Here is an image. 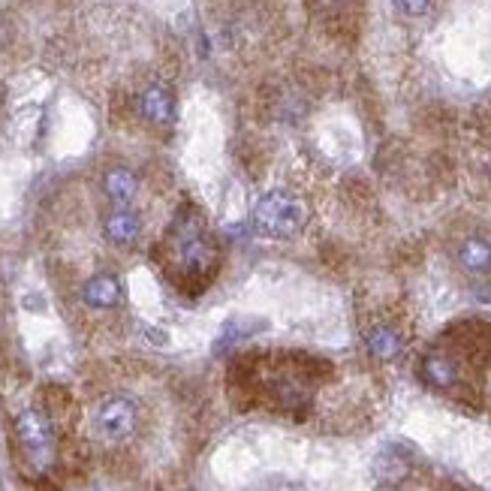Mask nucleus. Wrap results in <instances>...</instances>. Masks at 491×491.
<instances>
[{"mask_svg":"<svg viewBox=\"0 0 491 491\" xmlns=\"http://www.w3.org/2000/svg\"><path fill=\"white\" fill-rule=\"evenodd\" d=\"M251 223L263 238H296L307 227V202L289 190H269L256 199Z\"/></svg>","mask_w":491,"mask_h":491,"instance_id":"f03ea898","label":"nucleus"},{"mask_svg":"<svg viewBox=\"0 0 491 491\" xmlns=\"http://www.w3.org/2000/svg\"><path fill=\"white\" fill-rule=\"evenodd\" d=\"M459 263L464 265V271L486 274L491 269V245L486 238H468L459 247Z\"/></svg>","mask_w":491,"mask_h":491,"instance_id":"9b49d317","label":"nucleus"},{"mask_svg":"<svg viewBox=\"0 0 491 491\" xmlns=\"http://www.w3.org/2000/svg\"><path fill=\"white\" fill-rule=\"evenodd\" d=\"M160 263L169 280L185 293H199L220 269V247L196 208H181L166 229Z\"/></svg>","mask_w":491,"mask_h":491,"instance_id":"f257e3e1","label":"nucleus"},{"mask_svg":"<svg viewBox=\"0 0 491 491\" xmlns=\"http://www.w3.org/2000/svg\"><path fill=\"white\" fill-rule=\"evenodd\" d=\"M15 437H19V446L33 473L52 470V464L57 461V440L46 413L33 410V407L22 410L15 419Z\"/></svg>","mask_w":491,"mask_h":491,"instance_id":"7ed1b4c3","label":"nucleus"},{"mask_svg":"<svg viewBox=\"0 0 491 491\" xmlns=\"http://www.w3.org/2000/svg\"><path fill=\"white\" fill-rule=\"evenodd\" d=\"M395 10L407 19H422L431 10V0H395Z\"/></svg>","mask_w":491,"mask_h":491,"instance_id":"f8f14e48","label":"nucleus"},{"mask_svg":"<svg viewBox=\"0 0 491 491\" xmlns=\"http://www.w3.org/2000/svg\"><path fill=\"white\" fill-rule=\"evenodd\" d=\"M365 344H368V353L380 362H392L401 356L404 349V338L398 335L392 326H374L365 335Z\"/></svg>","mask_w":491,"mask_h":491,"instance_id":"1a4fd4ad","label":"nucleus"},{"mask_svg":"<svg viewBox=\"0 0 491 491\" xmlns=\"http://www.w3.org/2000/svg\"><path fill=\"white\" fill-rule=\"evenodd\" d=\"M121 296H124L121 280L109 271L94 274V278L82 287V302H85L88 307H94V311H109V307L121 302Z\"/></svg>","mask_w":491,"mask_h":491,"instance_id":"423d86ee","label":"nucleus"},{"mask_svg":"<svg viewBox=\"0 0 491 491\" xmlns=\"http://www.w3.org/2000/svg\"><path fill=\"white\" fill-rule=\"evenodd\" d=\"M422 380L435 389H452L459 383V362L446 353H428L422 359Z\"/></svg>","mask_w":491,"mask_h":491,"instance_id":"6e6552de","label":"nucleus"},{"mask_svg":"<svg viewBox=\"0 0 491 491\" xmlns=\"http://www.w3.org/2000/svg\"><path fill=\"white\" fill-rule=\"evenodd\" d=\"M103 190H106V196H109L112 202L127 205L139 194V181H136V175H133L130 169H124V166H115V169H109V172L103 175Z\"/></svg>","mask_w":491,"mask_h":491,"instance_id":"9d476101","label":"nucleus"},{"mask_svg":"<svg viewBox=\"0 0 491 491\" xmlns=\"http://www.w3.org/2000/svg\"><path fill=\"white\" fill-rule=\"evenodd\" d=\"M136 422H139V410L127 395L103 398L94 410L97 435L103 440H109V444H121V440H127L133 431H136Z\"/></svg>","mask_w":491,"mask_h":491,"instance_id":"20e7f679","label":"nucleus"},{"mask_svg":"<svg viewBox=\"0 0 491 491\" xmlns=\"http://www.w3.org/2000/svg\"><path fill=\"white\" fill-rule=\"evenodd\" d=\"M103 232H106V238H109L112 245L130 247L133 241L142 236V218H139L133 208H115V211L106 214Z\"/></svg>","mask_w":491,"mask_h":491,"instance_id":"0eeeda50","label":"nucleus"},{"mask_svg":"<svg viewBox=\"0 0 491 491\" xmlns=\"http://www.w3.org/2000/svg\"><path fill=\"white\" fill-rule=\"evenodd\" d=\"M139 112L154 127H172L175 124V97L166 85H148L139 94Z\"/></svg>","mask_w":491,"mask_h":491,"instance_id":"39448f33","label":"nucleus"}]
</instances>
